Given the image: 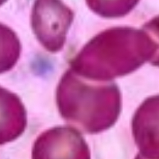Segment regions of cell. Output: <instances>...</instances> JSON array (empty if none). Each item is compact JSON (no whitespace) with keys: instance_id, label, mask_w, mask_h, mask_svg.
Masks as SVG:
<instances>
[{"instance_id":"obj_1","label":"cell","mask_w":159,"mask_h":159,"mask_svg":"<svg viewBox=\"0 0 159 159\" xmlns=\"http://www.w3.org/2000/svg\"><path fill=\"white\" fill-rule=\"evenodd\" d=\"M157 44L143 30L115 27L89 41L71 61V69L85 79L108 82L150 61Z\"/></svg>"},{"instance_id":"obj_2","label":"cell","mask_w":159,"mask_h":159,"mask_svg":"<svg viewBox=\"0 0 159 159\" xmlns=\"http://www.w3.org/2000/svg\"><path fill=\"white\" fill-rule=\"evenodd\" d=\"M57 104L65 120L89 134L110 128L121 111L116 84L85 79L69 69L57 89Z\"/></svg>"},{"instance_id":"obj_3","label":"cell","mask_w":159,"mask_h":159,"mask_svg":"<svg viewBox=\"0 0 159 159\" xmlns=\"http://www.w3.org/2000/svg\"><path fill=\"white\" fill-rule=\"evenodd\" d=\"M72 20V10L59 1H37L33 7V30L42 46L51 52L63 48Z\"/></svg>"},{"instance_id":"obj_4","label":"cell","mask_w":159,"mask_h":159,"mask_svg":"<svg viewBox=\"0 0 159 159\" xmlns=\"http://www.w3.org/2000/svg\"><path fill=\"white\" fill-rule=\"evenodd\" d=\"M32 159H91V154L78 130L57 127L38 136L33 146Z\"/></svg>"},{"instance_id":"obj_5","label":"cell","mask_w":159,"mask_h":159,"mask_svg":"<svg viewBox=\"0 0 159 159\" xmlns=\"http://www.w3.org/2000/svg\"><path fill=\"white\" fill-rule=\"evenodd\" d=\"M132 134L142 157H159V96L147 99L132 119Z\"/></svg>"},{"instance_id":"obj_6","label":"cell","mask_w":159,"mask_h":159,"mask_svg":"<svg viewBox=\"0 0 159 159\" xmlns=\"http://www.w3.org/2000/svg\"><path fill=\"white\" fill-rule=\"evenodd\" d=\"M1 143L11 142L23 132L26 123L23 106L15 95L2 89Z\"/></svg>"},{"instance_id":"obj_7","label":"cell","mask_w":159,"mask_h":159,"mask_svg":"<svg viewBox=\"0 0 159 159\" xmlns=\"http://www.w3.org/2000/svg\"><path fill=\"white\" fill-rule=\"evenodd\" d=\"M137 2H88L95 12L103 17H117L126 15L136 5Z\"/></svg>"},{"instance_id":"obj_8","label":"cell","mask_w":159,"mask_h":159,"mask_svg":"<svg viewBox=\"0 0 159 159\" xmlns=\"http://www.w3.org/2000/svg\"><path fill=\"white\" fill-rule=\"evenodd\" d=\"M143 30L151 37L157 45V49L150 62L153 65L159 66V16L155 17L143 25Z\"/></svg>"}]
</instances>
